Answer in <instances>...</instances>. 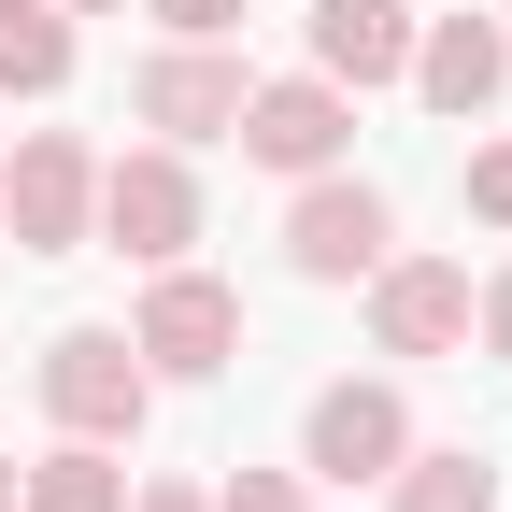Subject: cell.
I'll list each match as a JSON object with an SVG mask.
<instances>
[{"mask_svg": "<svg viewBox=\"0 0 512 512\" xmlns=\"http://www.w3.org/2000/svg\"><path fill=\"white\" fill-rule=\"evenodd\" d=\"M0 512H15V470H0Z\"/></svg>", "mask_w": 512, "mask_h": 512, "instance_id": "cell-21", "label": "cell"}, {"mask_svg": "<svg viewBox=\"0 0 512 512\" xmlns=\"http://www.w3.org/2000/svg\"><path fill=\"white\" fill-rule=\"evenodd\" d=\"M370 328H384V356H470V271L456 256H384Z\"/></svg>", "mask_w": 512, "mask_h": 512, "instance_id": "cell-8", "label": "cell"}, {"mask_svg": "<svg viewBox=\"0 0 512 512\" xmlns=\"http://www.w3.org/2000/svg\"><path fill=\"white\" fill-rule=\"evenodd\" d=\"M86 214H100V157L72 143V128H29L15 171H0V228H15L29 256H72V242H86Z\"/></svg>", "mask_w": 512, "mask_h": 512, "instance_id": "cell-4", "label": "cell"}, {"mask_svg": "<svg viewBox=\"0 0 512 512\" xmlns=\"http://www.w3.org/2000/svg\"><path fill=\"white\" fill-rule=\"evenodd\" d=\"M313 72L342 100L356 86H399L413 72V0H313Z\"/></svg>", "mask_w": 512, "mask_h": 512, "instance_id": "cell-11", "label": "cell"}, {"mask_svg": "<svg viewBox=\"0 0 512 512\" xmlns=\"http://www.w3.org/2000/svg\"><path fill=\"white\" fill-rule=\"evenodd\" d=\"M498 72H512V29H484V15H427V29H413V100H427V114L470 128V114L498 100Z\"/></svg>", "mask_w": 512, "mask_h": 512, "instance_id": "cell-10", "label": "cell"}, {"mask_svg": "<svg viewBox=\"0 0 512 512\" xmlns=\"http://www.w3.org/2000/svg\"><path fill=\"white\" fill-rule=\"evenodd\" d=\"M242 15H256V0H157V29H171V43H228Z\"/></svg>", "mask_w": 512, "mask_h": 512, "instance_id": "cell-16", "label": "cell"}, {"mask_svg": "<svg viewBox=\"0 0 512 512\" xmlns=\"http://www.w3.org/2000/svg\"><path fill=\"white\" fill-rule=\"evenodd\" d=\"M384 484H399V512H498V456H470V441L456 456H399Z\"/></svg>", "mask_w": 512, "mask_h": 512, "instance_id": "cell-14", "label": "cell"}, {"mask_svg": "<svg viewBox=\"0 0 512 512\" xmlns=\"http://www.w3.org/2000/svg\"><path fill=\"white\" fill-rule=\"evenodd\" d=\"M214 512H313V498H299V470H228Z\"/></svg>", "mask_w": 512, "mask_h": 512, "instance_id": "cell-15", "label": "cell"}, {"mask_svg": "<svg viewBox=\"0 0 512 512\" xmlns=\"http://www.w3.org/2000/svg\"><path fill=\"white\" fill-rule=\"evenodd\" d=\"M0 86L15 100L72 86V15H57V0H0Z\"/></svg>", "mask_w": 512, "mask_h": 512, "instance_id": "cell-13", "label": "cell"}, {"mask_svg": "<svg viewBox=\"0 0 512 512\" xmlns=\"http://www.w3.org/2000/svg\"><path fill=\"white\" fill-rule=\"evenodd\" d=\"M114 256H143V271H171L185 242H200V185H185V143H143L100 171V214H86Z\"/></svg>", "mask_w": 512, "mask_h": 512, "instance_id": "cell-2", "label": "cell"}, {"mask_svg": "<svg viewBox=\"0 0 512 512\" xmlns=\"http://www.w3.org/2000/svg\"><path fill=\"white\" fill-rule=\"evenodd\" d=\"M470 214H484V228H512V143H484V157H470Z\"/></svg>", "mask_w": 512, "mask_h": 512, "instance_id": "cell-17", "label": "cell"}, {"mask_svg": "<svg viewBox=\"0 0 512 512\" xmlns=\"http://www.w3.org/2000/svg\"><path fill=\"white\" fill-rule=\"evenodd\" d=\"M242 57L228 43H171V57H143V86H128V114H143L157 128V143H228V128H242Z\"/></svg>", "mask_w": 512, "mask_h": 512, "instance_id": "cell-6", "label": "cell"}, {"mask_svg": "<svg viewBox=\"0 0 512 512\" xmlns=\"http://www.w3.org/2000/svg\"><path fill=\"white\" fill-rule=\"evenodd\" d=\"M399 456H413L399 384H328V399L299 413V470H328V484H384Z\"/></svg>", "mask_w": 512, "mask_h": 512, "instance_id": "cell-7", "label": "cell"}, {"mask_svg": "<svg viewBox=\"0 0 512 512\" xmlns=\"http://www.w3.org/2000/svg\"><path fill=\"white\" fill-rule=\"evenodd\" d=\"M57 15H114V0H57Z\"/></svg>", "mask_w": 512, "mask_h": 512, "instance_id": "cell-20", "label": "cell"}, {"mask_svg": "<svg viewBox=\"0 0 512 512\" xmlns=\"http://www.w3.org/2000/svg\"><path fill=\"white\" fill-rule=\"evenodd\" d=\"M128 356L171 370V384H214V370L242 356V299H228L214 271H185V256H171V271L143 285V328H128Z\"/></svg>", "mask_w": 512, "mask_h": 512, "instance_id": "cell-3", "label": "cell"}, {"mask_svg": "<svg viewBox=\"0 0 512 512\" xmlns=\"http://www.w3.org/2000/svg\"><path fill=\"white\" fill-rule=\"evenodd\" d=\"M342 128H356V100H342L328 72H285V86H242V128H228V143L271 157V171H328Z\"/></svg>", "mask_w": 512, "mask_h": 512, "instance_id": "cell-9", "label": "cell"}, {"mask_svg": "<svg viewBox=\"0 0 512 512\" xmlns=\"http://www.w3.org/2000/svg\"><path fill=\"white\" fill-rule=\"evenodd\" d=\"M43 413L72 427V441H128L157 413V370L128 356V328H57L43 342Z\"/></svg>", "mask_w": 512, "mask_h": 512, "instance_id": "cell-1", "label": "cell"}, {"mask_svg": "<svg viewBox=\"0 0 512 512\" xmlns=\"http://www.w3.org/2000/svg\"><path fill=\"white\" fill-rule=\"evenodd\" d=\"M128 512H214L200 484H128Z\"/></svg>", "mask_w": 512, "mask_h": 512, "instance_id": "cell-19", "label": "cell"}, {"mask_svg": "<svg viewBox=\"0 0 512 512\" xmlns=\"http://www.w3.org/2000/svg\"><path fill=\"white\" fill-rule=\"evenodd\" d=\"M384 242H399L384 185H342V171H313V185H299V214H285L299 285H370V271H384Z\"/></svg>", "mask_w": 512, "mask_h": 512, "instance_id": "cell-5", "label": "cell"}, {"mask_svg": "<svg viewBox=\"0 0 512 512\" xmlns=\"http://www.w3.org/2000/svg\"><path fill=\"white\" fill-rule=\"evenodd\" d=\"M470 328H484V342H498V356H512V271H498V285H484V299H470Z\"/></svg>", "mask_w": 512, "mask_h": 512, "instance_id": "cell-18", "label": "cell"}, {"mask_svg": "<svg viewBox=\"0 0 512 512\" xmlns=\"http://www.w3.org/2000/svg\"><path fill=\"white\" fill-rule=\"evenodd\" d=\"M15 512H128V470H114V441H57L43 470H15Z\"/></svg>", "mask_w": 512, "mask_h": 512, "instance_id": "cell-12", "label": "cell"}]
</instances>
